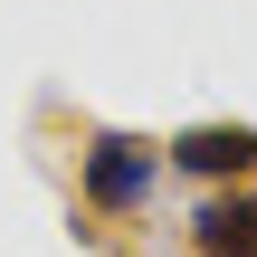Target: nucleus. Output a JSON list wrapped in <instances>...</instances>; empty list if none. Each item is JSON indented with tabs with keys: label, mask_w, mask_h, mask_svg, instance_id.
Returning <instances> with one entry per match:
<instances>
[{
	"label": "nucleus",
	"mask_w": 257,
	"mask_h": 257,
	"mask_svg": "<svg viewBox=\"0 0 257 257\" xmlns=\"http://www.w3.org/2000/svg\"><path fill=\"white\" fill-rule=\"evenodd\" d=\"M153 181H162V143L153 134H86V153H76V191H86V219H134L143 200H153Z\"/></svg>",
	"instance_id": "nucleus-1"
},
{
	"label": "nucleus",
	"mask_w": 257,
	"mask_h": 257,
	"mask_svg": "<svg viewBox=\"0 0 257 257\" xmlns=\"http://www.w3.org/2000/svg\"><path fill=\"white\" fill-rule=\"evenodd\" d=\"M162 162L200 172L210 191H219V181H257V124H181V134L162 143Z\"/></svg>",
	"instance_id": "nucleus-2"
},
{
	"label": "nucleus",
	"mask_w": 257,
	"mask_h": 257,
	"mask_svg": "<svg viewBox=\"0 0 257 257\" xmlns=\"http://www.w3.org/2000/svg\"><path fill=\"white\" fill-rule=\"evenodd\" d=\"M191 257H257V191L248 181H219L191 210Z\"/></svg>",
	"instance_id": "nucleus-3"
}]
</instances>
